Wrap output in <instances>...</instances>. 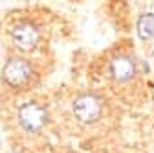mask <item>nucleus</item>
<instances>
[{
  "instance_id": "6",
  "label": "nucleus",
  "mask_w": 154,
  "mask_h": 153,
  "mask_svg": "<svg viewBox=\"0 0 154 153\" xmlns=\"http://www.w3.org/2000/svg\"><path fill=\"white\" fill-rule=\"evenodd\" d=\"M138 35L143 41L154 37V15L152 13H145L140 17L138 21Z\"/></svg>"
},
{
  "instance_id": "4",
  "label": "nucleus",
  "mask_w": 154,
  "mask_h": 153,
  "mask_svg": "<svg viewBox=\"0 0 154 153\" xmlns=\"http://www.w3.org/2000/svg\"><path fill=\"white\" fill-rule=\"evenodd\" d=\"M13 43L18 50H22V52H31L35 50V46L38 44V39H41V35H38V30L29 24V22H22V24H18L13 33Z\"/></svg>"
},
{
  "instance_id": "1",
  "label": "nucleus",
  "mask_w": 154,
  "mask_h": 153,
  "mask_svg": "<svg viewBox=\"0 0 154 153\" xmlns=\"http://www.w3.org/2000/svg\"><path fill=\"white\" fill-rule=\"evenodd\" d=\"M31 74L33 70L28 61L20 59V57H11L8 65L4 67L2 78H4V83H8L13 89H18V87H26L29 83Z\"/></svg>"
},
{
  "instance_id": "2",
  "label": "nucleus",
  "mask_w": 154,
  "mask_h": 153,
  "mask_svg": "<svg viewBox=\"0 0 154 153\" xmlns=\"http://www.w3.org/2000/svg\"><path fill=\"white\" fill-rule=\"evenodd\" d=\"M101 111H103L101 100L94 94H83L73 102V114L83 124H94L101 116Z\"/></svg>"
},
{
  "instance_id": "3",
  "label": "nucleus",
  "mask_w": 154,
  "mask_h": 153,
  "mask_svg": "<svg viewBox=\"0 0 154 153\" xmlns=\"http://www.w3.org/2000/svg\"><path fill=\"white\" fill-rule=\"evenodd\" d=\"M18 122L26 131H38L42 129L48 122V112L44 107L37 103H26L20 111H18Z\"/></svg>"
},
{
  "instance_id": "5",
  "label": "nucleus",
  "mask_w": 154,
  "mask_h": 153,
  "mask_svg": "<svg viewBox=\"0 0 154 153\" xmlns=\"http://www.w3.org/2000/svg\"><path fill=\"white\" fill-rule=\"evenodd\" d=\"M110 74L116 81H128L134 76V63L128 57H116L110 65Z\"/></svg>"
}]
</instances>
